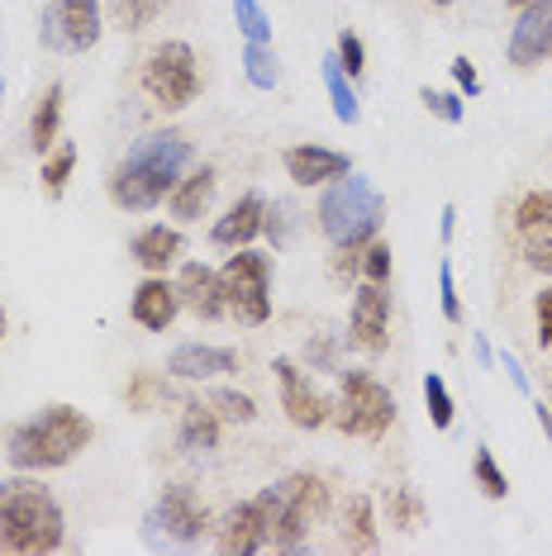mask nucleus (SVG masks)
Returning <instances> with one entry per match:
<instances>
[{
	"mask_svg": "<svg viewBox=\"0 0 552 556\" xmlns=\"http://www.w3.org/2000/svg\"><path fill=\"white\" fill-rule=\"evenodd\" d=\"M191 167V143L177 129L143 134L129 148V157L110 176V200L129 214H143L162 205V195H172V186L181 181V172Z\"/></svg>",
	"mask_w": 552,
	"mask_h": 556,
	"instance_id": "f257e3e1",
	"label": "nucleus"
},
{
	"mask_svg": "<svg viewBox=\"0 0 552 556\" xmlns=\"http://www.w3.org/2000/svg\"><path fill=\"white\" fill-rule=\"evenodd\" d=\"M91 419L77 414L72 404H48L34 419H24L10 428L5 438V457L20 471H53V466H67L77 452L91 442Z\"/></svg>",
	"mask_w": 552,
	"mask_h": 556,
	"instance_id": "f03ea898",
	"label": "nucleus"
},
{
	"mask_svg": "<svg viewBox=\"0 0 552 556\" xmlns=\"http://www.w3.org/2000/svg\"><path fill=\"white\" fill-rule=\"evenodd\" d=\"M0 547L29 556L62 547V509L48 495V485L29 476L0 480Z\"/></svg>",
	"mask_w": 552,
	"mask_h": 556,
	"instance_id": "7ed1b4c3",
	"label": "nucleus"
},
{
	"mask_svg": "<svg viewBox=\"0 0 552 556\" xmlns=\"http://www.w3.org/2000/svg\"><path fill=\"white\" fill-rule=\"evenodd\" d=\"M258 504L267 514V533H272L267 547L300 552L305 547V533L315 528V518H324V509H329V485L315 471H296L262 490Z\"/></svg>",
	"mask_w": 552,
	"mask_h": 556,
	"instance_id": "20e7f679",
	"label": "nucleus"
},
{
	"mask_svg": "<svg viewBox=\"0 0 552 556\" xmlns=\"http://www.w3.org/2000/svg\"><path fill=\"white\" fill-rule=\"evenodd\" d=\"M386 219V200L381 191L367 181V176H338V181L324 186L319 195V233L329 238L334 248L343 243H372L376 229Z\"/></svg>",
	"mask_w": 552,
	"mask_h": 556,
	"instance_id": "39448f33",
	"label": "nucleus"
},
{
	"mask_svg": "<svg viewBox=\"0 0 552 556\" xmlns=\"http://www.w3.org/2000/svg\"><path fill=\"white\" fill-rule=\"evenodd\" d=\"M329 419L348 438H381L396 424V395L367 371H338V400Z\"/></svg>",
	"mask_w": 552,
	"mask_h": 556,
	"instance_id": "423d86ee",
	"label": "nucleus"
},
{
	"mask_svg": "<svg viewBox=\"0 0 552 556\" xmlns=\"http://www.w3.org/2000/svg\"><path fill=\"white\" fill-rule=\"evenodd\" d=\"M224 281V305L238 324L258 328L272 319V262L253 248H234V257L219 271Z\"/></svg>",
	"mask_w": 552,
	"mask_h": 556,
	"instance_id": "0eeeda50",
	"label": "nucleus"
},
{
	"mask_svg": "<svg viewBox=\"0 0 552 556\" xmlns=\"http://www.w3.org/2000/svg\"><path fill=\"white\" fill-rule=\"evenodd\" d=\"M143 86L162 110H181L191 105L200 91V72H196V53L186 43H162L148 53L143 62Z\"/></svg>",
	"mask_w": 552,
	"mask_h": 556,
	"instance_id": "6e6552de",
	"label": "nucleus"
},
{
	"mask_svg": "<svg viewBox=\"0 0 552 556\" xmlns=\"http://www.w3.org/2000/svg\"><path fill=\"white\" fill-rule=\"evenodd\" d=\"M100 39V0H53L43 10V48L86 53Z\"/></svg>",
	"mask_w": 552,
	"mask_h": 556,
	"instance_id": "1a4fd4ad",
	"label": "nucleus"
},
{
	"mask_svg": "<svg viewBox=\"0 0 552 556\" xmlns=\"http://www.w3.org/2000/svg\"><path fill=\"white\" fill-rule=\"evenodd\" d=\"M348 343L357 352H386L391 343V295H386V286L376 281H362L353 290V314H348Z\"/></svg>",
	"mask_w": 552,
	"mask_h": 556,
	"instance_id": "9d476101",
	"label": "nucleus"
},
{
	"mask_svg": "<svg viewBox=\"0 0 552 556\" xmlns=\"http://www.w3.org/2000/svg\"><path fill=\"white\" fill-rule=\"evenodd\" d=\"M143 533L148 542L158 538V528L167 533L172 542H181V547H191V542H200V533H205V504L196 500V490L191 485H172V490H162V500H158V509L143 518Z\"/></svg>",
	"mask_w": 552,
	"mask_h": 556,
	"instance_id": "9b49d317",
	"label": "nucleus"
},
{
	"mask_svg": "<svg viewBox=\"0 0 552 556\" xmlns=\"http://www.w3.org/2000/svg\"><path fill=\"white\" fill-rule=\"evenodd\" d=\"M276 390H281V409H286V419H291L296 428H324L329 424V414H334V404L319 395L315 381H310L305 371L291 362V357H276Z\"/></svg>",
	"mask_w": 552,
	"mask_h": 556,
	"instance_id": "f8f14e48",
	"label": "nucleus"
},
{
	"mask_svg": "<svg viewBox=\"0 0 552 556\" xmlns=\"http://www.w3.org/2000/svg\"><path fill=\"white\" fill-rule=\"evenodd\" d=\"M505 53H510V67H538L543 58H552V0L519 5Z\"/></svg>",
	"mask_w": 552,
	"mask_h": 556,
	"instance_id": "ddd939ff",
	"label": "nucleus"
},
{
	"mask_svg": "<svg viewBox=\"0 0 552 556\" xmlns=\"http://www.w3.org/2000/svg\"><path fill=\"white\" fill-rule=\"evenodd\" d=\"M267 542H272L267 514H262L258 500H248V504H238V509L224 514V523H219V552H229V556H253V552L267 547Z\"/></svg>",
	"mask_w": 552,
	"mask_h": 556,
	"instance_id": "4468645a",
	"label": "nucleus"
},
{
	"mask_svg": "<svg viewBox=\"0 0 552 556\" xmlns=\"http://www.w3.org/2000/svg\"><path fill=\"white\" fill-rule=\"evenodd\" d=\"M177 295H181V305L191 309L196 319H224V314H229L219 271H210L205 262H186L181 276H177Z\"/></svg>",
	"mask_w": 552,
	"mask_h": 556,
	"instance_id": "2eb2a0df",
	"label": "nucleus"
},
{
	"mask_svg": "<svg viewBox=\"0 0 552 556\" xmlns=\"http://www.w3.org/2000/svg\"><path fill=\"white\" fill-rule=\"evenodd\" d=\"M167 371L177 381H215V376L238 371V352L234 348H210V343H181L167 357Z\"/></svg>",
	"mask_w": 552,
	"mask_h": 556,
	"instance_id": "dca6fc26",
	"label": "nucleus"
},
{
	"mask_svg": "<svg viewBox=\"0 0 552 556\" xmlns=\"http://www.w3.org/2000/svg\"><path fill=\"white\" fill-rule=\"evenodd\" d=\"M348 172H353V162L343 153H334V148H319V143H300L286 153V176H291L296 186H329Z\"/></svg>",
	"mask_w": 552,
	"mask_h": 556,
	"instance_id": "f3484780",
	"label": "nucleus"
},
{
	"mask_svg": "<svg viewBox=\"0 0 552 556\" xmlns=\"http://www.w3.org/2000/svg\"><path fill=\"white\" fill-rule=\"evenodd\" d=\"M262 219H267V200L262 195H243V200H234L229 210H224V219L210 229V243L215 248H248L253 238L262 233Z\"/></svg>",
	"mask_w": 552,
	"mask_h": 556,
	"instance_id": "a211bd4d",
	"label": "nucleus"
},
{
	"mask_svg": "<svg viewBox=\"0 0 552 556\" xmlns=\"http://www.w3.org/2000/svg\"><path fill=\"white\" fill-rule=\"evenodd\" d=\"M177 309H181L177 286H167L162 276H148V281L134 290V324H143L148 333H162V328H172Z\"/></svg>",
	"mask_w": 552,
	"mask_h": 556,
	"instance_id": "6ab92c4d",
	"label": "nucleus"
},
{
	"mask_svg": "<svg viewBox=\"0 0 552 556\" xmlns=\"http://www.w3.org/2000/svg\"><path fill=\"white\" fill-rule=\"evenodd\" d=\"M129 252H134V262H138V267H143L148 276H162V271L172 267V262L181 257V233L153 224V229H143V233L134 238Z\"/></svg>",
	"mask_w": 552,
	"mask_h": 556,
	"instance_id": "aec40b11",
	"label": "nucleus"
},
{
	"mask_svg": "<svg viewBox=\"0 0 552 556\" xmlns=\"http://www.w3.org/2000/svg\"><path fill=\"white\" fill-rule=\"evenodd\" d=\"M215 167H196L191 176H181L177 186H172V219L191 224L200 214L210 210V200H215Z\"/></svg>",
	"mask_w": 552,
	"mask_h": 556,
	"instance_id": "412c9836",
	"label": "nucleus"
},
{
	"mask_svg": "<svg viewBox=\"0 0 552 556\" xmlns=\"http://www.w3.org/2000/svg\"><path fill=\"white\" fill-rule=\"evenodd\" d=\"M181 447L186 452H200V457H205V452H215L219 447V414L210 409V404H200V400H191L181 409Z\"/></svg>",
	"mask_w": 552,
	"mask_h": 556,
	"instance_id": "4be33fe9",
	"label": "nucleus"
},
{
	"mask_svg": "<svg viewBox=\"0 0 552 556\" xmlns=\"http://www.w3.org/2000/svg\"><path fill=\"white\" fill-rule=\"evenodd\" d=\"M58 129H62V86H48L43 100H39V110H34V119H29V148H34V153H39V157L53 153Z\"/></svg>",
	"mask_w": 552,
	"mask_h": 556,
	"instance_id": "5701e85b",
	"label": "nucleus"
},
{
	"mask_svg": "<svg viewBox=\"0 0 552 556\" xmlns=\"http://www.w3.org/2000/svg\"><path fill=\"white\" fill-rule=\"evenodd\" d=\"M343 542L353 552H376V542H381V533H376V509L367 495H353L343 509Z\"/></svg>",
	"mask_w": 552,
	"mask_h": 556,
	"instance_id": "b1692460",
	"label": "nucleus"
},
{
	"mask_svg": "<svg viewBox=\"0 0 552 556\" xmlns=\"http://www.w3.org/2000/svg\"><path fill=\"white\" fill-rule=\"evenodd\" d=\"M324 91H329V105L338 124H357V96H353V77L338 67V58H324Z\"/></svg>",
	"mask_w": 552,
	"mask_h": 556,
	"instance_id": "393cba45",
	"label": "nucleus"
},
{
	"mask_svg": "<svg viewBox=\"0 0 552 556\" xmlns=\"http://www.w3.org/2000/svg\"><path fill=\"white\" fill-rule=\"evenodd\" d=\"M167 400H172V381H162L158 371H134L129 390H124V404H129L134 414H148V409H158V404H167Z\"/></svg>",
	"mask_w": 552,
	"mask_h": 556,
	"instance_id": "a878e982",
	"label": "nucleus"
},
{
	"mask_svg": "<svg viewBox=\"0 0 552 556\" xmlns=\"http://www.w3.org/2000/svg\"><path fill=\"white\" fill-rule=\"evenodd\" d=\"M72 167H77V148L72 143H62V148H53V153L43 157V195L48 200H62V191H67V181H72Z\"/></svg>",
	"mask_w": 552,
	"mask_h": 556,
	"instance_id": "bb28decb",
	"label": "nucleus"
},
{
	"mask_svg": "<svg viewBox=\"0 0 552 556\" xmlns=\"http://www.w3.org/2000/svg\"><path fill=\"white\" fill-rule=\"evenodd\" d=\"M386 518H391V528H400V533H414L419 518H424L419 495H414L410 485H391L386 490Z\"/></svg>",
	"mask_w": 552,
	"mask_h": 556,
	"instance_id": "cd10ccee",
	"label": "nucleus"
},
{
	"mask_svg": "<svg viewBox=\"0 0 552 556\" xmlns=\"http://www.w3.org/2000/svg\"><path fill=\"white\" fill-rule=\"evenodd\" d=\"M243 72H248V81H253L258 91H276V81H281V62H276V53L267 43H248Z\"/></svg>",
	"mask_w": 552,
	"mask_h": 556,
	"instance_id": "c85d7f7f",
	"label": "nucleus"
},
{
	"mask_svg": "<svg viewBox=\"0 0 552 556\" xmlns=\"http://www.w3.org/2000/svg\"><path fill=\"white\" fill-rule=\"evenodd\" d=\"M472 480L481 485L486 500H505V495H510V480H505V471L495 466L491 447H476V457H472Z\"/></svg>",
	"mask_w": 552,
	"mask_h": 556,
	"instance_id": "c756f323",
	"label": "nucleus"
},
{
	"mask_svg": "<svg viewBox=\"0 0 552 556\" xmlns=\"http://www.w3.org/2000/svg\"><path fill=\"white\" fill-rule=\"evenodd\" d=\"M234 20H238V34L248 43H267L272 39V20L262 10V0H234Z\"/></svg>",
	"mask_w": 552,
	"mask_h": 556,
	"instance_id": "7c9ffc66",
	"label": "nucleus"
},
{
	"mask_svg": "<svg viewBox=\"0 0 552 556\" xmlns=\"http://www.w3.org/2000/svg\"><path fill=\"white\" fill-rule=\"evenodd\" d=\"M210 409L229 424H253L258 419V404L248 400L243 390H215V395H210Z\"/></svg>",
	"mask_w": 552,
	"mask_h": 556,
	"instance_id": "2f4dec72",
	"label": "nucleus"
},
{
	"mask_svg": "<svg viewBox=\"0 0 552 556\" xmlns=\"http://www.w3.org/2000/svg\"><path fill=\"white\" fill-rule=\"evenodd\" d=\"M424 404H429V424L434 428H453V395H448L443 376H424Z\"/></svg>",
	"mask_w": 552,
	"mask_h": 556,
	"instance_id": "473e14b6",
	"label": "nucleus"
},
{
	"mask_svg": "<svg viewBox=\"0 0 552 556\" xmlns=\"http://www.w3.org/2000/svg\"><path fill=\"white\" fill-rule=\"evenodd\" d=\"M519 252L534 271L552 276V229H519Z\"/></svg>",
	"mask_w": 552,
	"mask_h": 556,
	"instance_id": "72a5a7b5",
	"label": "nucleus"
},
{
	"mask_svg": "<svg viewBox=\"0 0 552 556\" xmlns=\"http://www.w3.org/2000/svg\"><path fill=\"white\" fill-rule=\"evenodd\" d=\"M514 224H519V229H552V191L524 195L519 210H514Z\"/></svg>",
	"mask_w": 552,
	"mask_h": 556,
	"instance_id": "f704fd0d",
	"label": "nucleus"
},
{
	"mask_svg": "<svg viewBox=\"0 0 552 556\" xmlns=\"http://www.w3.org/2000/svg\"><path fill=\"white\" fill-rule=\"evenodd\" d=\"M162 5H167V0H120L115 15H120L124 29H148V24L162 15Z\"/></svg>",
	"mask_w": 552,
	"mask_h": 556,
	"instance_id": "c9c22d12",
	"label": "nucleus"
},
{
	"mask_svg": "<svg viewBox=\"0 0 552 556\" xmlns=\"http://www.w3.org/2000/svg\"><path fill=\"white\" fill-rule=\"evenodd\" d=\"M334 58H338V67H343L348 72V77H362V67H367V48H362V39H357V34L353 29H343V34H338V48H334Z\"/></svg>",
	"mask_w": 552,
	"mask_h": 556,
	"instance_id": "e433bc0d",
	"label": "nucleus"
},
{
	"mask_svg": "<svg viewBox=\"0 0 552 556\" xmlns=\"http://www.w3.org/2000/svg\"><path fill=\"white\" fill-rule=\"evenodd\" d=\"M262 233H267L276 248H281V243H291V233H296V210H291V205H281V200H276V205H267V219H262Z\"/></svg>",
	"mask_w": 552,
	"mask_h": 556,
	"instance_id": "4c0bfd02",
	"label": "nucleus"
},
{
	"mask_svg": "<svg viewBox=\"0 0 552 556\" xmlns=\"http://www.w3.org/2000/svg\"><path fill=\"white\" fill-rule=\"evenodd\" d=\"M419 100L429 105V115H434V119H443V124H462V115H467V110H462V100H457V96H448V91H429V86H424Z\"/></svg>",
	"mask_w": 552,
	"mask_h": 556,
	"instance_id": "58836bf2",
	"label": "nucleus"
},
{
	"mask_svg": "<svg viewBox=\"0 0 552 556\" xmlns=\"http://www.w3.org/2000/svg\"><path fill=\"white\" fill-rule=\"evenodd\" d=\"M362 276L376 286L391 281V248L386 243H367V252H362Z\"/></svg>",
	"mask_w": 552,
	"mask_h": 556,
	"instance_id": "ea45409f",
	"label": "nucleus"
},
{
	"mask_svg": "<svg viewBox=\"0 0 552 556\" xmlns=\"http://www.w3.org/2000/svg\"><path fill=\"white\" fill-rule=\"evenodd\" d=\"M305 362L315 366V371H338V343L334 338H324V333H315L305 343Z\"/></svg>",
	"mask_w": 552,
	"mask_h": 556,
	"instance_id": "a19ab883",
	"label": "nucleus"
},
{
	"mask_svg": "<svg viewBox=\"0 0 552 556\" xmlns=\"http://www.w3.org/2000/svg\"><path fill=\"white\" fill-rule=\"evenodd\" d=\"M438 295H443V319L462 324V300H457V286H453V262H443V267H438Z\"/></svg>",
	"mask_w": 552,
	"mask_h": 556,
	"instance_id": "79ce46f5",
	"label": "nucleus"
},
{
	"mask_svg": "<svg viewBox=\"0 0 552 556\" xmlns=\"http://www.w3.org/2000/svg\"><path fill=\"white\" fill-rule=\"evenodd\" d=\"M362 252H367V243H343V248H334V276H338V281H353V276L362 271Z\"/></svg>",
	"mask_w": 552,
	"mask_h": 556,
	"instance_id": "37998d69",
	"label": "nucleus"
},
{
	"mask_svg": "<svg viewBox=\"0 0 552 556\" xmlns=\"http://www.w3.org/2000/svg\"><path fill=\"white\" fill-rule=\"evenodd\" d=\"M534 319H538V348H552V286L538 295Z\"/></svg>",
	"mask_w": 552,
	"mask_h": 556,
	"instance_id": "c03bdc74",
	"label": "nucleus"
},
{
	"mask_svg": "<svg viewBox=\"0 0 552 556\" xmlns=\"http://www.w3.org/2000/svg\"><path fill=\"white\" fill-rule=\"evenodd\" d=\"M500 371L510 376V386L519 390V395L534 400V386H529V376H524V366H519V357H514V352H500Z\"/></svg>",
	"mask_w": 552,
	"mask_h": 556,
	"instance_id": "a18cd8bd",
	"label": "nucleus"
},
{
	"mask_svg": "<svg viewBox=\"0 0 552 556\" xmlns=\"http://www.w3.org/2000/svg\"><path fill=\"white\" fill-rule=\"evenodd\" d=\"M453 81L462 86L467 96L481 91V77H476V67H472V58H453Z\"/></svg>",
	"mask_w": 552,
	"mask_h": 556,
	"instance_id": "49530a36",
	"label": "nucleus"
},
{
	"mask_svg": "<svg viewBox=\"0 0 552 556\" xmlns=\"http://www.w3.org/2000/svg\"><path fill=\"white\" fill-rule=\"evenodd\" d=\"M438 233H443V243H453V233H457V210L453 205H443V214H438Z\"/></svg>",
	"mask_w": 552,
	"mask_h": 556,
	"instance_id": "de8ad7c7",
	"label": "nucleus"
},
{
	"mask_svg": "<svg viewBox=\"0 0 552 556\" xmlns=\"http://www.w3.org/2000/svg\"><path fill=\"white\" fill-rule=\"evenodd\" d=\"M534 419L543 424V438H552V409H548L543 400H534Z\"/></svg>",
	"mask_w": 552,
	"mask_h": 556,
	"instance_id": "09e8293b",
	"label": "nucleus"
},
{
	"mask_svg": "<svg viewBox=\"0 0 552 556\" xmlns=\"http://www.w3.org/2000/svg\"><path fill=\"white\" fill-rule=\"evenodd\" d=\"M476 362L491 366V348H486V338H476Z\"/></svg>",
	"mask_w": 552,
	"mask_h": 556,
	"instance_id": "8fccbe9b",
	"label": "nucleus"
},
{
	"mask_svg": "<svg viewBox=\"0 0 552 556\" xmlns=\"http://www.w3.org/2000/svg\"><path fill=\"white\" fill-rule=\"evenodd\" d=\"M5 328H10V319H5V309H0V343H5Z\"/></svg>",
	"mask_w": 552,
	"mask_h": 556,
	"instance_id": "3c124183",
	"label": "nucleus"
},
{
	"mask_svg": "<svg viewBox=\"0 0 552 556\" xmlns=\"http://www.w3.org/2000/svg\"><path fill=\"white\" fill-rule=\"evenodd\" d=\"M0 105H5V81H0Z\"/></svg>",
	"mask_w": 552,
	"mask_h": 556,
	"instance_id": "603ef678",
	"label": "nucleus"
},
{
	"mask_svg": "<svg viewBox=\"0 0 552 556\" xmlns=\"http://www.w3.org/2000/svg\"><path fill=\"white\" fill-rule=\"evenodd\" d=\"M510 5H529V0H510Z\"/></svg>",
	"mask_w": 552,
	"mask_h": 556,
	"instance_id": "864d4df0",
	"label": "nucleus"
},
{
	"mask_svg": "<svg viewBox=\"0 0 552 556\" xmlns=\"http://www.w3.org/2000/svg\"><path fill=\"white\" fill-rule=\"evenodd\" d=\"M434 5H453V0H434Z\"/></svg>",
	"mask_w": 552,
	"mask_h": 556,
	"instance_id": "5fc2aeb1",
	"label": "nucleus"
}]
</instances>
